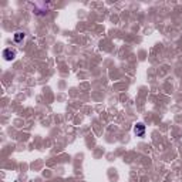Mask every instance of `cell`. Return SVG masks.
<instances>
[{
	"label": "cell",
	"instance_id": "1",
	"mask_svg": "<svg viewBox=\"0 0 182 182\" xmlns=\"http://www.w3.org/2000/svg\"><path fill=\"white\" fill-rule=\"evenodd\" d=\"M3 56H5V58L6 60H13L14 58V56H16V53H14L13 50H10V49H6L5 51H3Z\"/></svg>",
	"mask_w": 182,
	"mask_h": 182
},
{
	"label": "cell",
	"instance_id": "2",
	"mask_svg": "<svg viewBox=\"0 0 182 182\" xmlns=\"http://www.w3.org/2000/svg\"><path fill=\"white\" fill-rule=\"evenodd\" d=\"M144 131H145V125L137 124V127H135V134H137V135H144Z\"/></svg>",
	"mask_w": 182,
	"mask_h": 182
},
{
	"label": "cell",
	"instance_id": "3",
	"mask_svg": "<svg viewBox=\"0 0 182 182\" xmlns=\"http://www.w3.org/2000/svg\"><path fill=\"white\" fill-rule=\"evenodd\" d=\"M23 39H24V34H23V33H16V34H14V41H16V43H20Z\"/></svg>",
	"mask_w": 182,
	"mask_h": 182
}]
</instances>
